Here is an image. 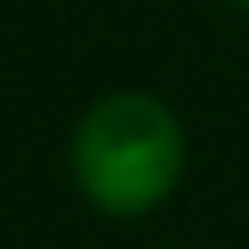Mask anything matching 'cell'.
I'll return each mask as SVG.
<instances>
[{"mask_svg": "<svg viewBox=\"0 0 249 249\" xmlns=\"http://www.w3.org/2000/svg\"><path fill=\"white\" fill-rule=\"evenodd\" d=\"M227 6H238V12H249V0H227Z\"/></svg>", "mask_w": 249, "mask_h": 249, "instance_id": "obj_2", "label": "cell"}, {"mask_svg": "<svg viewBox=\"0 0 249 249\" xmlns=\"http://www.w3.org/2000/svg\"><path fill=\"white\" fill-rule=\"evenodd\" d=\"M181 164H187L181 119L147 91L96 96L68 136V170L85 204L119 221L159 210L181 181Z\"/></svg>", "mask_w": 249, "mask_h": 249, "instance_id": "obj_1", "label": "cell"}]
</instances>
